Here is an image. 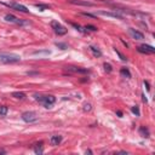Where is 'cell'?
Instances as JSON below:
<instances>
[{
    "label": "cell",
    "mask_w": 155,
    "mask_h": 155,
    "mask_svg": "<svg viewBox=\"0 0 155 155\" xmlns=\"http://www.w3.org/2000/svg\"><path fill=\"white\" fill-rule=\"evenodd\" d=\"M34 98L39 103H41L45 108H51L53 105V103L56 102V97L51 96V95H38V93H35Z\"/></svg>",
    "instance_id": "1"
},
{
    "label": "cell",
    "mask_w": 155,
    "mask_h": 155,
    "mask_svg": "<svg viewBox=\"0 0 155 155\" xmlns=\"http://www.w3.org/2000/svg\"><path fill=\"white\" fill-rule=\"evenodd\" d=\"M20 61H21V56L17 53H7V52L0 53V62L3 63H17Z\"/></svg>",
    "instance_id": "2"
},
{
    "label": "cell",
    "mask_w": 155,
    "mask_h": 155,
    "mask_svg": "<svg viewBox=\"0 0 155 155\" xmlns=\"http://www.w3.org/2000/svg\"><path fill=\"white\" fill-rule=\"evenodd\" d=\"M3 5L7 6V7H10V9L12 10H16V11H20V12H23V13H28V9L24 5L17 3V1H1Z\"/></svg>",
    "instance_id": "3"
},
{
    "label": "cell",
    "mask_w": 155,
    "mask_h": 155,
    "mask_svg": "<svg viewBox=\"0 0 155 155\" xmlns=\"http://www.w3.org/2000/svg\"><path fill=\"white\" fill-rule=\"evenodd\" d=\"M22 120L26 121V122H35L39 120V116L35 112H24L22 113Z\"/></svg>",
    "instance_id": "4"
},
{
    "label": "cell",
    "mask_w": 155,
    "mask_h": 155,
    "mask_svg": "<svg viewBox=\"0 0 155 155\" xmlns=\"http://www.w3.org/2000/svg\"><path fill=\"white\" fill-rule=\"evenodd\" d=\"M51 27H52L53 32H55L57 35H64V34H67V29L64 28L61 23L57 22V21H52L51 22Z\"/></svg>",
    "instance_id": "5"
},
{
    "label": "cell",
    "mask_w": 155,
    "mask_h": 155,
    "mask_svg": "<svg viewBox=\"0 0 155 155\" xmlns=\"http://www.w3.org/2000/svg\"><path fill=\"white\" fill-rule=\"evenodd\" d=\"M5 21L11 22V23H15V24H20V26H24V24H28L27 21L20 20V18L16 17V16H13V15H6V16H5Z\"/></svg>",
    "instance_id": "6"
},
{
    "label": "cell",
    "mask_w": 155,
    "mask_h": 155,
    "mask_svg": "<svg viewBox=\"0 0 155 155\" xmlns=\"http://www.w3.org/2000/svg\"><path fill=\"white\" fill-rule=\"evenodd\" d=\"M137 51L141 52V53H145V55H151L155 52V47L150 46V45H141L137 47Z\"/></svg>",
    "instance_id": "7"
},
{
    "label": "cell",
    "mask_w": 155,
    "mask_h": 155,
    "mask_svg": "<svg viewBox=\"0 0 155 155\" xmlns=\"http://www.w3.org/2000/svg\"><path fill=\"white\" fill-rule=\"evenodd\" d=\"M66 69L70 73H79V74H86L90 70L87 68H80V67H73V66H68L66 67Z\"/></svg>",
    "instance_id": "8"
},
{
    "label": "cell",
    "mask_w": 155,
    "mask_h": 155,
    "mask_svg": "<svg viewBox=\"0 0 155 155\" xmlns=\"http://www.w3.org/2000/svg\"><path fill=\"white\" fill-rule=\"evenodd\" d=\"M128 33L131 34V36H132L133 39H136V40H143V39H144L143 33H141V32H138V30H136V29H133V28H130V29H128Z\"/></svg>",
    "instance_id": "9"
},
{
    "label": "cell",
    "mask_w": 155,
    "mask_h": 155,
    "mask_svg": "<svg viewBox=\"0 0 155 155\" xmlns=\"http://www.w3.org/2000/svg\"><path fill=\"white\" fill-rule=\"evenodd\" d=\"M69 3L74 5H81V6H93V4L87 1V0L86 1H83V0H69Z\"/></svg>",
    "instance_id": "10"
},
{
    "label": "cell",
    "mask_w": 155,
    "mask_h": 155,
    "mask_svg": "<svg viewBox=\"0 0 155 155\" xmlns=\"http://www.w3.org/2000/svg\"><path fill=\"white\" fill-rule=\"evenodd\" d=\"M61 142H62V136H60V135L51 136V138H50V143H51V145H58Z\"/></svg>",
    "instance_id": "11"
},
{
    "label": "cell",
    "mask_w": 155,
    "mask_h": 155,
    "mask_svg": "<svg viewBox=\"0 0 155 155\" xmlns=\"http://www.w3.org/2000/svg\"><path fill=\"white\" fill-rule=\"evenodd\" d=\"M34 151H35V154H43V153H44V149H43V142L36 143V144L34 145Z\"/></svg>",
    "instance_id": "12"
},
{
    "label": "cell",
    "mask_w": 155,
    "mask_h": 155,
    "mask_svg": "<svg viewBox=\"0 0 155 155\" xmlns=\"http://www.w3.org/2000/svg\"><path fill=\"white\" fill-rule=\"evenodd\" d=\"M120 75L122 78H131V73H130V70L127 68H121L120 69Z\"/></svg>",
    "instance_id": "13"
},
{
    "label": "cell",
    "mask_w": 155,
    "mask_h": 155,
    "mask_svg": "<svg viewBox=\"0 0 155 155\" xmlns=\"http://www.w3.org/2000/svg\"><path fill=\"white\" fill-rule=\"evenodd\" d=\"M100 15H103V16H109V17H115V18H122L119 13H112V12H105V11H100L98 12Z\"/></svg>",
    "instance_id": "14"
},
{
    "label": "cell",
    "mask_w": 155,
    "mask_h": 155,
    "mask_svg": "<svg viewBox=\"0 0 155 155\" xmlns=\"http://www.w3.org/2000/svg\"><path fill=\"white\" fill-rule=\"evenodd\" d=\"M90 51L93 53L95 57H101V56H102V52H101L97 47H95V46H90Z\"/></svg>",
    "instance_id": "15"
},
{
    "label": "cell",
    "mask_w": 155,
    "mask_h": 155,
    "mask_svg": "<svg viewBox=\"0 0 155 155\" xmlns=\"http://www.w3.org/2000/svg\"><path fill=\"white\" fill-rule=\"evenodd\" d=\"M140 133L142 135V137H145V138L149 137V131H148V128H145L144 126H141V127H140Z\"/></svg>",
    "instance_id": "16"
},
{
    "label": "cell",
    "mask_w": 155,
    "mask_h": 155,
    "mask_svg": "<svg viewBox=\"0 0 155 155\" xmlns=\"http://www.w3.org/2000/svg\"><path fill=\"white\" fill-rule=\"evenodd\" d=\"M12 97H15V98H17V100H24L26 98V93L24 92H13Z\"/></svg>",
    "instance_id": "17"
},
{
    "label": "cell",
    "mask_w": 155,
    "mask_h": 155,
    "mask_svg": "<svg viewBox=\"0 0 155 155\" xmlns=\"http://www.w3.org/2000/svg\"><path fill=\"white\" fill-rule=\"evenodd\" d=\"M35 6L38 7L40 11H45L47 9H50V5H44V4H35Z\"/></svg>",
    "instance_id": "18"
},
{
    "label": "cell",
    "mask_w": 155,
    "mask_h": 155,
    "mask_svg": "<svg viewBox=\"0 0 155 155\" xmlns=\"http://www.w3.org/2000/svg\"><path fill=\"white\" fill-rule=\"evenodd\" d=\"M7 112H9V108L6 107V105H3V107H0V116H5Z\"/></svg>",
    "instance_id": "19"
},
{
    "label": "cell",
    "mask_w": 155,
    "mask_h": 155,
    "mask_svg": "<svg viewBox=\"0 0 155 155\" xmlns=\"http://www.w3.org/2000/svg\"><path fill=\"white\" fill-rule=\"evenodd\" d=\"M92 109V105L90 104V103H84V105H83V110L84 112H90Z\"/></svg>",
    "instance_id": "20"
},
{
    "label": "cell",
    "mask_w": 155,
    "mask_h": 155,
    "mask_svg": "<svg viewBox=\"0 0 155 155\" xmlns=\"http://www.w3.org/2000/svg\"><path fill=\"white\" fill-rule=\"evenodd\" d=\"M103 67H104V70L107 72V73H110V72L113 70V67L110 66L109 63H104V64H103Z\"/></svg>",
    "instance_id": "21"
},
{
    "label": "cell",
    "mask_w": 155,
    "mask_h": 155,
    "mask_svg": "<svg viewBox=\"0 0 155 155\" xmlns=\"http://www.w3.org/2000/svg\"><path fill=\"white\" fill-rule=\"evenodd\" d=\"M131 110H132L133 114H136L137 116H140V114H141V113H140V109H138V107H136V105H135V107L131 108Z\"/></svg>",
    "instance_id": "22"
},
{
    "label": "cell",
    "mask_w": 155,
    "mask_h": 155,
    "mask_svg": "<svg viewBox=\"0 0 155 155\" xmlns=\"http://www.w3.org/2000/svg\"><path fill=\"white\" fill-rule=\"evenodd\" d=\"M85 29H86V30H91V32H96V30H97V28H96L95 26H90V24L85 27Z\"/></svg>",
    "instance_id": "23"
},
{
    "label": "cell",
    "mask_w": 155,
    "mask_h": 155,
    "mask_svg": "<svg viewBox=\"0 0 155 155\" xmlns=\"http://www.w3.org/2000/svg\"><path fill=\"white\" fill-rule=\"evenodd\" d=\"M56 45H57V47H60L61 50H66V48H67V45H66V44H61V43H57Z\"/></svg>",
    "instance_id": "24"
},
{
    "label": "cell",
    "mask_w": 155,
    "mask_h": 155,
    "mask_svg": "<svg viewBox=\"0 0 155 155\" xmlns=\"http://www.w3.org/2000/svg\"><path fill=\"white\" fill-rule=\"evenodd\" d=\"M80 15L83 16H87V17H91V18H96V16L92 15V13H87V12H80Z\"/></svg>",
    "instance_id": "25"
},
{
    "label": "cell",
    "mask_w": 155,
    "mask_h": 155,
    "mask_svg": "<svg viewBox=\"0 0 155 155\" xmlns=\"http://www.w3.org/2000/svg\"><path fill=\"white\" fill-rule=\"evenodd\" d=\"M72 26H73V27H74V28H76V29H78L79 32H85V30H84L83 28H81L80 26H78V24H75V23H72Z\"/></svg>",
    "instance_id": "26"
},
{
    "label": "cell",
    "mask_w": 155,
    "mask_h": 155,
    "mask_svg": "<svg viewBox=\"0 0 155 155\" xmlns=\"http://www.w3.org/2000/svg\"><path fill=\"white\" fill-rule=\"evenodd\" d=\"M115 52H116V53H118V55H119V57H120V58H121V60H122V61H126V57H125V56H124V55H122V53H120V52H119V51H118V50H116V48H115Z\"/></svg>",
    "instance_id": "27"
},
{
    "label": "cell",
    "mask_w": 155,
    "mask_h": 155,
    "mask_svg": "<svg viewBox=\"0 0 155 155\" xmlns=\"http://www.w3.org/2000/svg\"><path fill=\"white\" fill-rule=\"evenodd\" d=\"M144 85L147 86V90H148V91H149V90H150V87H149V84L147 83V81H144Z\"/></svg>",
    "instance_id": "28"
},
{
    "label": "cell",
    "mask_w": 155,
    "mask_h": 155,
    "mask_svg": "<svg viewBox=\"0 0 155 155\" xmlns=\"http://www.w3.org/2000/svg\"><path fill=\"white\" fill-rule=\"evenodd\" d=\"M116 114H118V115H119V116H120V118H121V116H122V113H121V112H116Z\"/></svg>",
    "instance_id": "29"
},
{
    "label": "cell",
    "mask_w": 155,
    "mask_h": 155,
    "mask_svg": "<svg viewBox=\"0 0 155 155\" xmlns=\"http://www.w3.org/2000/svg\"><path fill=\"white\" fill-rule=\"evenodd\" d=\"M5 153H6V151H5L4 149H0V154H5Z\"/></svg>",
    "instance_id": "30"
}]
</instances>
